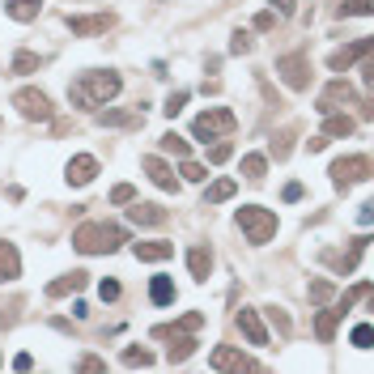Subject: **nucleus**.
I'll return each instance as SVG.
<instances>
[{"label": "nucleus", "instance_id": "f257e3e1", "mask_svg": "<svg viewBox=\"0 0 374 374\" xmlns=\"http://www.w3.org/2000/svg\"><path fill=\"white\" fill-rule=\"evenodd\" d=\"M128 242V230L123 225H106V221H89L73 234V247L81 256H102V251H119Z\"/></svg>", "mask_w": 374, "mask_h": 374}, {"label": "nucleus", "instance_id": "f03ea898", "mask_svg": "<svg viewBox=\"0 0 374 374\" xmlns=\"http://www.w3.org/2000/svg\"><path fill=\"white\" fill-rule=\"evenodd\" d=\"M119 89H123L119 73H85V77L68 89V98H73V102H81V106H106Z\"/></svg>", "mask_w": 374, "mask_h": 374}, {"label": "nucleus", "instance_id": "7ed1b4c3", "mask_svg": "<svg viewBox=\"0 0 374 374\" xmlns=\"http://www.w3.org/2000/svg\"><path fill=\"white\" fill-rule=\"evenodd\" d=\"M234 221H238V230L247 234V242H256V247H264V242H273V238H277V213H273V208L242 204Z\"/></svg>", "mask_w": 374, "mask_h": 374}, {"label": "nucleus", "instance_id": "20e7f679", "mask_svg": "<svg viewBox=\"0 0 374 374\" xmlns=\"http://www.w3.org/2000/svg\"><path fill=\"white\" fill-rule=\"evenodd\" d=\"M238 128V119H234V111H225V106H213V111H200L196 115V123H192V132H196V141H217V137H230Z\"/></svg>", "mask_w": 374, "mask_h": 374}, {"label": "nucleus", "instance_id": "39448f33", "mask_svg": "<svg viewBox=\"0 0 374 374\" xmlns=\"http://www.w3.org/2000/svg\"><path fill=\"white\" fill-rule=\"evenodd\" d=\"M366 294H370V285L361 281V285H357V289H349V294H344V298H340L336 306H328V311H323V315L315 319V336H319V340L328 344V340H332V332H336V323H340V319L349 315V306H353L357 298H366Z\"/></svg>", "mask_w": 374, "mask_h": 374}, {"label": "nucleus", "instance_id": "423d86ee", "mask_svg": "<svg viewBox=\"0 0 374 374\" xmlns=\"http://www.w3.org/2000/svg\"><path fill=\"white\" fill-rule=\"evenodd\" d=\"M361 179H370V158H366V154H349V158H336V162H332V183H336V187L361 183Z\"/></svg>", "mask_w": 374, "mask_h": 374}, {"label": "nucleus", "instance_id": "0eeeda50", "mask_svg": "<svg viewBox=\"0 0 374 374\" xmlns=\"http://www.w3.org/2000/svg\"><path fill=\"white\" fill-rule=\"evenodd\" d=\"M277 73H281V81H285L289 89H306V85H311V64H306L302 51L281 56V60H277Z\"/></svg>", "mask_w": 374, "mask_h": 374}, {"label": "nucleus", "instance_id": "6e6552de", "mask_svg": "<svg viewBox=\"0 0 374 374\" xmlns=\"http://www.w3.org/2000/svg\"><path fill=\"white\" fill-rule=\"evenodd\" d=\"M344 106H361V102L353 98L349 81H332V85L319 94V106H315V111H319V115H332V111H344ZM361 111H366V106H361ZM366 115H370V111H366Z\"/></svg>", "mask_w": 374, "mask_h": 374}, {"label": "nucleus", "instance_id": "1a4fd4ad", "mask_svg": "<svg viewBox=\"0 0 374 374\" xmlns=\"http://www.w3.org/2000/svg\"><path fill=\"white\" fill-rule=\"evenodd\" d=\"M13 106L26 115V119H51V98L43 89H18L13 94Z\"/></svg>", "mask_w": 374, "mask_h": 374}, {"label": "nucleus", "instance_id": "9d476101", "mask_svg": "<svg viewBox=\"0 0 374 374\" xmlns=\"http://www.w3.org/2000/svg\"><path fill=\"white\" fill-rule=\"evenodd\" d=\"M208 366H213V370H260L247 353H238V349H230V344H217L213 357H208Z\"/></svg>", "mask_w": 374, "mask_h": 374}, {"label": "nucleus", "instance_id": "9b49d317", "mask_svg": "<svg viewBox=\"0 0 374 374\" xmlns=\"http://www.w3.org/2000/svg\"><path fill=\"white\" fill-rule=\"evenodd\" d=\"M361 56H370V39H357V43H349V47L332 51V56H328V68H332V73H349V64H353V60H361Z\"/></svg>", "mask_w": 374, "mask_h": 374}, {"label": "nucleus", "instance_id": "f8f14e48", "mask_svg": "<svg viewBox=\"0 0 374 374\" xmlns=\"http://www.w3.org/2000/svg\"><path fill=\"white\" fill-rule=\"evenodd\" d=\"M141 166H145V175H149V179H154V183L162 187V192H179V179H175V170H170V166H166L162 158L145 154V158H141Z\"/></svg>", "mask_w": 374, "mask_h": 374}, {"label": "nucleus", "instance_id": "ddd939ff", "mask_svg": "<svg viewBox=\"0 0 374 374\" xmlns=\"http://www.w3.org/2000/svg\"><path fill=\"white\" fill-rule=\"evenodd\" d=\"M64 26H68L73 35H81V39H85V35H102V30L111 26V13H94V18H73V13H68Z\"/></svg>", "mask_w": 374, "mask_h": 374}, {"label": "nucleus", "instance_id": "4468645a", "mask_svg": "<svg viewBox=\"0 0 374 374\" xmlns=\"http://www.w3.org/2000/svg\"><path fill=\"white\" fill-rule=\"evenodd\" d=\"M94 175H98V158H89V154H77V158L68 162V183H73V187H85Z\"/></svg>", "mask_w": 374, "mask_h": 374}, {"label": "nucleus", "instance_id": "2eb2a0df", "mask_svg": "<svg viewBox=\"0 0 374 374\" xmlns=\"http://www.w3.org/2000/svg\"><path fill=\"white\" fill-rule=\"evenodd\" d=\"M238 328L247 332V340H251V344H268V332H264V323H260V315H256L251 306L238 311Z\"/></svg>", "mask_w": 374, "mask_h": 374}, {"label": "nucleus", "instance_id": "dca6fc26", "mask_svg": "<svg viewBox=\"0 0 374 374\" xmlns=\"http://www.w3.org/2000/svg\"><path fill=\"white\" fill-rule=\"evenodd\" d=\"M22 277V256L13 242H0V281H18Z\"/></svg>", "mask_w": 374, "mask_h": 374}, {"label": "nucleus", "instance_id": "f3484780", "mask_svg": "<svg viewBox=\"0 0 374 374\" xmlns=\"http://www.w3.org/2000/svg\"><path fill=\"white\" fill-rule=\"evenodd\" d=\"M132 251H137V260H145V264H162V260L175 256V242H137Z\"/></svg>", "mask_w": 374, "mask_h": 374}, {"label": "nucleus", "instance_id": "a211bd4d", "mask_svg": "<svg viewBox=\"0 0 374 374\" xmlns=\"http://www.w3.org/2000/svg\"><path fill=\"white\" fill-rule=\"evenodd\" d=\"M128 221H137V225H162V221H166V208H162V204H141V200H137V204L128 208Z\"/></svg>", "mask_w": 374, "mask_h": 374}, {"label": "nucleus", "instance_id": "6ab92c4d", "mask_svg": "<svg viewBox=\"0 0 374 374\" xmlns=\"http://www.w3.org/2000/svg\"><path fill=\"white\" fill-rule=\"evenodd\" d=\"M154 336H170V340H175V344H170V361H183V357L196 353V340H192V336H179L175 328H154Z\"/></svg>", "mask_w": 374, "mask_h": 374}, {"label": "nucleus", "instance_id": "aec40b11", "mask_svg": "<svg viewBox=\"0 0 374 374\" xmlns=\"http://www.w3.org/2000/svg\"><path fill=\"white\" fill-rule=\"evenodd\" d=\"M187 268H192V277H196V281H208V273H213V256H208V247H192V251H187Z\"/></svg>", "mask_w": 374, "mask_h": 374}, {"label": "nucleus", "instance_id": "412c9836", "mask_svg": "<svg viewBox=\"0 0 374 374\" xmlns=\"http://www.w3.org/2000/svg\"><path fill=\"white\" fill-rule=\"evenodd\" d=\"M39 9H43V0H9V5H5V13H9L13 22H35Z\"/></svg>", "mask_w": 374, "mask_h": 374}, {"label": "nucleus", "instance_id": "4be33fe9", "mask_svg": "<svg viewBox=\"0 0 374 374\" xmlns=\"http://www.w3.org/2000/svg\"><path fill=\"white\" fill-rule=\"evenodd\" d=\"M81 285H85V273H68V277L51 281V285H47V294H51V298H64V294H77Z\"/></svg>", "mask_w": 374, "mask_h": 374}, {"label": "nucleus", "instance_id": "5701e85b", "mask_svg": "<svg viewBox=\"0 0 374 374\" xmlns=\"http://www.w3.org/2000/svg\"><path fill=\"white\" fill-rule=\"evenodd\" d=\"M149 298H154L158 306H170V302H175V281H170V277H154Z\"/></svg>", "mask_w": 374, "mask_h": 374}, {"label": "nucleus", "instance_id": "b1692460", "mask_svg": "<svg viewBox=\"0 0 374 374\" xmlns=\"http://www.w3.org/2000/svg\"><path fill=\"white\" fill-rule=\"evenodd\" d=\"M234 192H238V183H234V179H217V183L204 192V204H221V200H230Z\"/></svg>", "mask_w": 374, "mask_h": 374}, {"label": "nucleus", "instance_id": "393cba45", "mask_svg": "<svg viewBox=\"0 0 374 374\" xmlns=\"http://www.w3.org/2000/svg\"><path fill=\"white\" fill-rule=\"evenodd\" d=\"M349 132H353V119L332 111V115H328V123H323V137H349Z\"/></svg>", "mask_w": 374, "mask_h": 374}, {"label": "nucleus", "instance_id": "a878e982", "mask_svg": "<svg viewBox=\"0 0 374 374\" xmlns=\"http://www.w3.org/2000/svg\"><path fill=\"white\" fill-rule=\"evenodd\" d=\"M264 170H268V158H260V154H247V158H242V175L251 179V183H260Z\"/></svg>", "mask_w": 374, "mask_h": 374}, {"label": "nucleus", "instance_id": "bb28decb", "mask_svg": "<svg viewBox=\"0 0 374 374\" xmlns=\"http://www.w3.org/2000/svg\"><path fill=\"white\" fill-rule=\"evenodd\" d=\"M35 68H39V56H35V51H18V56H13V73H18V77H26V73H35Z\"/></svg>", "mask_w": 374, "mask_h": 374}, {"label": "nucleus", "instance_id": "cd10ccee", "mask_svg": "<svg viewBox=\"0 0 374 374\" xmlns=\"http://www.w3.org/2000/svg\"><path fill=\"white\" fill-rule=\"evenodd\" d=\"M123 366H154L149 349H123Z\"/></svg>", "mask_w": 374, "mask_h": 374}, {"label": "nucleus", "instance_id": "c85d7f7f", "mask_svg": "<svg viewBox=\"0 0 374 374\" xmlns=\"http://www.w3.org/2000/svg\"><path fill=\"white\" fill-rule=\"evenodd\" d=\"M102 123H145V115H132V111H102Z\"/></svg>", "mask_w": 374, "mask_h": 374}, {"label": "nucleus", "instance_id": "c756f323", "mask_svg": "<svg viewBox=\"0 0 374 374\" xmlns=\"http://www.w3.org/2000/svg\"><path fill=\"white\" fill-rule=\"evenodd\" d=\"M162 149H166V154H175V158H187V141H183V137H175V132H166V137H162Z\"/></svg>", "mask_w": 374, "mask_h": 374}, {"label": "nucleus", "instance_id": "7c9ffc66", "mask_svg": "<svg viewBox=\"0 0 374 374\" xmlns=\"http://www.w3.org/2000/svg\"><path fill=\"white\" fill-rule=\"evenodd\" d=\"M340 18H370V0H349V5H340Z\"/></svg>", "mask_w": 374, "mask_h": 374}, {"label": "nucleus", "instance_id": "2f4dec72", "mask_svg": "<svg viewBox=\"0 0 374 374\" xmlns=\"http://www.w3.org/2000/svg\"><path fill=\"white\" fill-rule=\"evenodd\" d=\"M196 328H204V315H200V311H187V315L175 323V332H196Z\"/></svg>", "mask_w": 374, "mask_h": 374}, {"label": "nucleus", "instance_id": "473e14b6", "mask_svg": "<svg viewBox=\"0 0 374 374\" xmlns=\"http://www.w3.org/2000/svg\"><path fill=\"white\" fill-rule=\"evenodd\" d=\"M137 200V187L132 183H119L115 192H111V204H132Z\"/></svg>", "mask_w": 374, "mask_h": 374}, {"label": "nucleus", "instance_id": "72a5a7b5", "mask_svg": "<svg viewBox=\"0 0 374 374\" xmlns=\"http://www.w3.org/2000/svg\"><path fill=\"white\" fill-rule=\"evenodd\" d=\"M183 106H187V89H179V94H170V98H166V106H162V111H166V115H179V111H183Z\"/></svg>", "mask_w": 374, "mask_h": 374}, {"label": "nucleus", "instance_id": "f704fd0d", "mask_svg": "<svg viewBox=\"0 0 374 374\" xmlns=\"http://www.w3.org/2000/svg\"><path fill=\"white\" fill-rule=\"evenodd\" d=\"M332 294H336V289H332L328 281H315V285H311V302H328Z\"/></svg>", "mask_w": 374, "mask_h": 374}, {"label": "nucleus", "instance_id": "c9c22d12", "mask_svg": "<svg viewBox=\"0 0 374 374\" xmlns=\"http://www.w3.org/2000/svg\"><path fill=\"white\" fill-rule=\"evenodd\" d=\"M230 154H234V149H230V145L221 141V145H213V149H208V162H213V166H221V162H225Z\"/></svg>", "mask_w": 374, "mask_h": 374}, {"label": "nucleus", "instance_id": "e433bc0d", "mask_svg": "<svg viewBox=\"0 0 374 374\" xmlns=\"http://www.w3.org/2000/svg\"><path fill=\"white\" fill-rule=\"evenodd\" d=\"M204 175H208V170H204L200 162H183V179H192V183H200Z\"/></svg>", "mask_w": 374, "mask_h": 374}, {"label": "nucleus", "instance_id": "4c0bfd02", "mask_svg": "<svg viewBox=\"0 0 374 374\" xmlns=\"http://www.w3.org/2000/svg\"><path fill=\"white\" fill-rule=\"evenodd\" d=\"M353 344H357V349H370V323H357V328H353Z\"/></svg>", "mask_w": 374, "mask_h": 374}, {"label": "nucleus", "instance_id": "58836bf2", "mask_svg": "<svg viewBox=\"0 0 374 374\" xmlns=\"http://www.w3.org/2000/svg\"><path fill=\"white\" fill-rule=\"evenodd\" d=\"M230 51H234V56L251 51V35H242V30H238V35H234V43H230Z\"/></svg>", "mask_w": 374, "mask_h": 374}, {"label": "nucleus", "instance_id": "ea45409f", "mask_svg": "<svg viewBox=\"0 0 374 374\" xmlns=\"http://www.w3.org/2000/svg\"><path fill=\"white\" fill-rule=\"evenodd\" d=\"M98 294H102V302H115V298H119V281H102Z\"/></svg>", "mask_w": 374, "mask_h": 374}, {"label": "nucleus", "instance_id": "a19ab883", "mask_svg": "<svg viewBox=\"0 0 374 374\" xmlns=\"http://www.w3.org/2000/svg\"><path fill=\"white\" fill-rule=\"evenodd\" d=\"M273 9H277L281 18H294V9H298V0H273Z\"/></svg>", "mask_w": 374, "mask_h": 374}, {"label": "nucleus", "instance_id": "79ce46f5", "mask_svg": "<svg viewBox=\"0 0 374 374\" xmlns=\"http://www.w3.org/2000/svg\"><path fill=\"white\" fill-rule=\"evenodd\" d=\"M285 200H289V204L302 200V183H285Z\"/></svg>", "mask_w": 374, "mask_h": 374}, {"label": "nucleus", "instance_id": "37998d69", "mask_svg": "<svg viewBox=\"0 0 374 374\" xmlns=\"http://www.w3.org/2000/svg\"><path fill=\"white\" fill-rule=\"evenodd\" d=\"M30 366H35V357H30V353H18V357H13V370H30Z\"/></svg>", "mask_w": 374, "mask_h": 374}, {"label": "nucleus", "instance_id": "c03bdc74", "mask_svg": "<svg viewBox=\"0 0 374 374\" xmlns=\"http://www.w3.org/2000/svg\"><path fill=\"white\" fill-rule=\"evenodd\" d=\"M77 366H81V370H102V366H106V361H98V357H81V361H77Z\"/></svg>", "mask_w": 374, "mask_h": 374}]
</instances>
